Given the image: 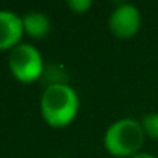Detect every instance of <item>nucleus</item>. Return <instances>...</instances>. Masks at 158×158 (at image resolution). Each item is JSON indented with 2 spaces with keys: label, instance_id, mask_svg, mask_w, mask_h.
I'll return each instance as SVG.
<instances>
[{
  "label": "nucleus",
  "instance_id": "obj_8",
  "mask_svg": "<svg viewBox=\"0 0 158 158\" xmlns=\"http://www.w3.org/2000/svg\"><path fill=\"white\" fill-rule=\"evenodd\" d=\"M67 6L76 14H85L93 6V2L92 0H68Z\"/></svg>",
  "mask_w": 158,
  "mask_h": 158
},
{
  "label": "nucleus",
  "instance_id": "obj_9",
  "mask_svg": "<svg viewBox=\"0 0 158 158\" xmlns=\"http://www.w3.org/2000/svg\"><path fill=\"white\" fill-rule=\"evenodd\" d=\"M130 158H158V156H155L153 153H149V152H138Z\"/></svg>",
  "mask_w": 158,
  "mask_h": 158
},
{
  "label": "nucleus",
  "instance_id": "obj_4",
  "mask_svg": "<svg viewBox=\"0 0 158 158\" xmlns=\"http://www.w3.org/2000/svg\"><path fill=\"white\" fill-rule=\"evenodd\" d=\"M107 25L116 39H132L141 28V13L132 3H119L112 10Z\"/></svg>",
  "mask_w": 158,
  "mask_h": 158
},
{
  "label": "nucleus",
  "instance_id": "obj_5",
  "mask_svg": "<svg viewBox=\"0 0 158 158\" xmlns=\"http://www.w3.org/2000/svg\"><path fill=\"white\" fill-rule=\"evenodd\" d=\"M23 22L22 16L11 10H0V51L13 50L22 44L23 37Z\"/></svg>",
  "mask_w": 158,
  "mask_h": 158
},
{
  "label": "nucleus",
  "instance_id": "obj_3",
  "mask_svg": "<svg viewBox=\"0 0 158 158\" xmlns=\"http://www.w3.org/2000/svg\"><path fill=\"white\" fill-rule=\"evenodd\" d=\"M8 67L11 74L19 82L31 84L36 82L44 76L45 64L40 51L33 45L22 42L10 51Z\"/></svg>",
  "mask_w": 158,
  "mask_h": 158
},
{
  "label": "nucleus",
  "instance_id": "obj_2",
  "mask_svg": "<svg viewBox=\"0 0 158 158\" xmlns=\"http://www.w3.org/2000/svg\"><path fill=\"white\" fill-rule=\"evenodd\" d=\"M146 135L141 123L135 118H121L112 123L104 133V149L118 158H130L141 152Z\"/></svg>",
  "mask_w": 158,
  "mask_h": 158
},
{
  "label": "nucleus",
  "instance_id": "obj_7",
  "mask_svg": "<svg viewBox=\"0 0 158 158\" xmlns=\"http://www.w3.org/2000/svg\"><path fill=\"white\" fill-rule=\"evenodd\" d=\"M141 127L144 130V135L150 139H158V112L147 113L141 118Z\"/></svg>",
  "mask_w": 158,
  "mask_h": 158
},
{
  "label": "nucleus",
  "instance_id": "obj_10",
  "mask_svg": "<svg viewBox=\"0 0 158 158\" xmlns=\"http://www.w3.org/2000/svg\"><path fill=\"white\" fill-rule=\"evenodd\" d=\"M56 158H67V156H56Z\"/></svg>",
  "mask_w": 158,
  "mask_h": 158
},
{
  "label": "nucleus",
  "instance_id": "obj_1",
  "mask_svg": "<svg viewBox=\"0 0 158 158\" xmlns=\"http://www.w3.org/2000/svg\"><path fill=\"white\" fill-rule=\"evenodd\" d=\"M79 96L70 84L47 85L40 95V115L44 121L54 129L70 126L79 112Z\"/></svg>",
  "mask_w": 158,
  "mask_h": 158
},
{
  "label": "nucleus",
  "instance_id": "obj_6",
  "mask_svg": "<svg viewBox=\"0 0 158 158\" xmlns=\"http://www.w3.org/2000/svg\"><path fill=\"white\" fill-rule=\"evenodd\" d=\"M23 33L31 39H44L51 31V20L42 11H28L22 16Z\"/></svg>",
  "mask_w": 158,
  "mask_h": 158
}]
</instances>
